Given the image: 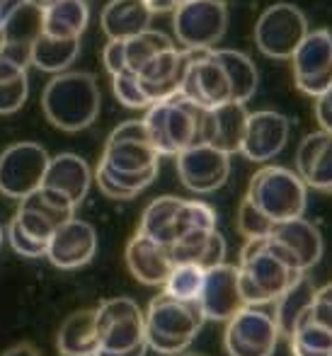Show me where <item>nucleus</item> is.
Instances as JSON below:
<instances>
[{"label": "nucleus", "instance_id": "obj_1", "mask_svg": "<svg viewBox=\"0 0 332 356\" xmlns=\"http://www.w3.org/2000/svg\"><path fill=\"white\" fill-rule=\"evenodd\" d=\"M158 163L160 153L150 143L143 119H132L109 134L95 168V182L104 197L129 202L153 184Z\"/></svg>", "mask_w": 332, "mask_h": 356}, {"label": "nucleus", "instance_id": "obj_2", "mask_svg": "<svg viewBox=\"0 0 332 356\" xmlns=\"http://www.w3.org/2000/svg\"><path fill=\"white\" fill-rule=\"evenodd\" d=\"M102 95L93 73L66 71L52 75L42 92V109L49 124L66 134L88 129L97 119Z\"/></svg>", "mask_w": 332, "mask_h": 356}, {"label": "nucleus", "instance_id": "obj_3", "mask_svg": "<svg viewBox=\"0 0 332 356\" xmlns=\"http://www.w3.org/2000/svg\"><path fill=\"white\" fill-rule=\"evenodd\" d=\"M240 291L248 308H260L267 303H276L286 291L299 282L303 274L286 267L274 252H271L267 238L245 240L240 250Z\"/></svg>", "mask_w": 332, "mask_h": 356}, {"label": "nucleus", "instance_id": "obj_4", "mask_svg": "<svg viewBox=\"0 0 332 356\" xmlns=\"http://www.w3.org/2000/svg\"><path fill=\"white\" fill-rule=\"evenodd\" d=\"M199 303H184L168 293L155 296L145 310V342L148 349L163 356H175L189 349L204 325Z\"/></svg>", "mask_w": 332, "mask_h": 356}, {"label": "nucleus", "instance_id": "obj_5", "mask_svg": "<svg viewBox=\"0 0 332 356\" xmlns=\"http://www.w3.org/2000/svg\"><path fill=\"white\" fill-rule=\"evenodd\" d=\"M245 199L276 225L303 218L306 204H308V187L294 170H286L281 165H267L253 175Z\"/></svg>", "mask_w": 332, "mask_h": 356}, {"label": "nucleus", "instance_id": "obj_6", "mask_svg": "<svg viewBox=\"0 0 332 356\" xmlns=\"http://www.w3.org/2000/svg\"><path fill=\"white\" fill-rule=\"evenodd\" d=\"M201 117H204V109L177 95L145 109L143 124L155 150L160 155L177 158L180 153L199 143Z\"/></svg>", "mask_w": 332, "mask_h": 356}, {"label": "nucleus", "instance_id": "obj_7", "mask_svg": "<svg viewBox=\"0 0 332 356\" xmlns=\"http://www.w3.org/2000/svg\"><path fill=\"white\" fill-rule=\"evenodd\" d=\"M308 32V17L299 5L274 3L255 22V47L264 56L284 61V58H294Z\"/></svg>", "mask_w": 332, "mask_h": 356}, {"label": "nucleus", "instance_id": "obj_8", "mask_svg": "<svg viewBox=\"0 0 332 356\" xmlns=\"http://www.w3.org/2000/svg\"><path fill=\"white\" fill-rule=\"evenodd\" d=\"M228 29L223 0H189L173 13V32L184 51H211Z\"/></svg>", "mask_w": 332, "mask_h": 356}, {"label": "nucleus", "instance_id": "obj_9", "mask_svg": "<svg viewBox=\"0 0 332 356\" xmlns=\"http://www.w3.org/2000/svg\"><path fill=\"white\" fill-rule=\"evenodd\" d=\"M47 148L34 141L13 143L0 153V194L8 199H27L37 189H42L49 170Z\"/></svg>", "mask_w": 332, "mask_h": 356}, {"label": "nucleus", "instance_id": "obj_10", "mask_svg": "<svg viewBox=\"0 0 332 356\" xmlns=\"http://www.w3.org/2000/svg\"><path fill=\"white\" fill-rule=\"evenodd\" d=\"M97 334L102 352H134L148 347L145 315L132 298H109L97 305Z\"/></svg>", "mask_w": 332, "mask_h": 356}, {"label": "nucleus", "instance_id": "obj_11", "mask_svg": "<svg viewBox=\"0 0 332 356\" xmlns=\"http://www.w3.org/2000/svg\"><path fill=\"white\" fill-rule=\"evenodd\" d=\"M267 243L286 267L299 274H308V269H313L323 257V235L306 218L276 223Z\"/></svg>", "mask_w": 332, "mask_h": 356}, {"label": "nucleus", "instance_id": "obj_12", "mask_svg": "<svg viewBox=\"0 0 332 356\" xmlns=\"http://www.w3.org/2000/svg\"><path fill=\"white\" fill-rule=\"evenodd\" d=\"M279 337L274 315L262 308H245L226 325L223 347L228 356H271Z\"/></svg>", "mask_w": 332, "mask_h": 356}, {"label": "nucleus", "instance_id": "obj_13", "mask_svg": "<svg viewBox=\"0 0 332 356\" xmlns=\"http://www.w3.org/2000/svg\"><path fill=\"white\" fill-rule=\"evenodd\" d=\"M294 83L303 95L318 99L332 88V32L310 29L291 58Z\"/></svg>", "mask_w": 332, "mask_h": 356}, {"label": "nucleus", "instance_id": "obj_14", "mask_svg": "<svg viewBox=\"0 0 332 356\" xmlns=\"http://www.w3.org/2000/svg\"><path fill=\"white\" fill-rule=\"evenodd\" d=\"M184 99L201 109H214L226 102H233V88L223 66L211 51H189V66L180 90Z\"/></svg>", "mask_w": 332, "mask_h": 356}, {"label": "nucleus", "instance_id": "obj_15", "mask_svg": "<svg viewBox=\"0 0 332 356\" xmlns=\"http://www.w3.org/2000/svg\"><path fill=\"white\" fill-rule=\"evenodd\" d=\"M70 218H75V207L66 197L42 187L27 199H22L15 213L17 225L34 240L49 243L61 225H66Z\"/></svg>", "mask_w": 332, "mask_h": 356}, {"label": "nucleus", "instance_id": "obj_16", "mask_svg": "<svg viewBox=\"0 0 332 356\" xmlns=\"http://www.w3.org/2000/svg\"><path fill=\"white\" fill-rule=\"evenodd\" d=\"M177 175L189 192L211 194L228 182L230 155L216 150L214 145L197 143L177 155Z\"/></svg>", "mask_w": 332, "mask_h": 356}, {"label": "nucleus", "instance_id": "obj_17", "mask_svg": "<svg viewBox=\"0 0 332 356\" xmlns=\"http://www.w3.org/2000/svg\"><path fill=\"white\" fill-rule=\"evenodd\" d=\"M199 308L206 320L230 323L240 310H245V298L240 291V274L233 264H221L209 269L204 277V289L199 296Z\"/></svg>", "mask_w": 332, "mask_h": 356}, {"label": "nucleus", "instance_id": "obj_18", "mask_svg": "<svg viewBox=\"0 0 332 356\" xmlns=\"http://www.w3.org/2000/svg\"><path fill=\"white\" fill-rule=\"evenodd\" d=\"M289 131L291 124L281 112H271V109L250 112L240 153L253 163H267L286 148Z\"/></svg>", "mask_w": 332, "mask_h": 356}, {"label": "nucleus", "instance_id": "obj_19", "mask_svg": "<svg viewBox=\"0 0 332 356\" xmlns=\"http://www.w3.org/2000/svg\"><path fill=\"white\" fill-rule=\"evenodd\" d=\"M189 66V51L184 49H165V51L155 54L139 73L141 88H143L145 97L150 104L163 102V99L177 97L182 90V80Z\"/></svg>", "mask_w": 332, "mask_h": 356}, {"label": "nucleus", "instance_id": "obj_20", "mask_svg": "<svg viewBox=\"0 0 332 356\" xmlns=\"http://www.w3.org/2000/svg\"><path fill=\"white\" fill-rule=\"evenodd\" d=\"M97 252V233L83 218H70L49 240L47 259L58 269H80Z\"/></svg>", "mask_w": 332, "mask_h": 356}, {"label": "nucleus", "instance_id": "obj_21", "mask_svg": "<svg viewBox=\"0 0 332 356\" xmlns=\"http://www.w3.org/2000/svg\"><path fill=\"white\" fill-rule=\"evenodd\" d=\"M248 119L250 112L240 102H226L221 107L204 109L199 143L214 145L216 150H221L226 155L240 153Z\"/></svg>", "mask_w": 332, "mask_h": 356}, {"label": "nucleus", "instance_id": "obj_22", "mask_svg": "<svg viewBox=\"0 0 332 356\" xmlns=\"http://www.w3.org/2000/svg\"><path fill=\"white\" fill-rule=\"evenodd\" d=\"M175 42L165 32L158 29H148V32L139 34L127 42H107L102 49V63L107 68L109 78L122 71H134L139 73L155 54L173 49Z\"/></svg>", "mask_w": 332, "mask_h": 356}, {"label": "nucleus", "instance_id": "obj_23", "mask_svg": "<svg viewBox=\"0 0 332 356\" xmlns=\"http://www.w3.org/2000/svg\"><path fill=\"white\" fill-rule=\"evenodd\" d=\"M127 267L136 282L145 286H165L170 272L175 269L173 252L165 245L136 233L127 245Z\"/></svg>", "mask_w": 332, "mask_h": 356}, {"label": "nucleus", "instance_id": "obj_24", "mask_svg": "<svg viewBox=\"0 0 332 356\" xmlns=\"http://www.w3.org/2000/svg\"><path fill=\"white\" fill-rule=\"evenodd\" d=\"M296 175L306 187L332 194V134L313 131L299 143Z\"/></svg>", "mask_w": 332, "mask_h": 356}, {"label": "nucleus", "instance_id": "obj_25", "mask_svg": "<svg viewBox=\"0 0 332 356\" xmlns=\"http://www.w3.org/2000/svg\"><path fill=\"white\" fill-rule=\"evenodd\" d=\"M90 184H93V170H90L88 160H83L75 153H58L49 163L42 187L66 197L78 209L80 202L88 197Z\"/></svg>", "mask_w": 332, "mask_h": 356}, {"label": "nucleus", "instance_id": "obj_26", "mask_svg": "<svg viewBox=\"0 0 332 356\" xmlns=\"http://www.w3.org/2000/svg\"><path fill=\"white\" fill-rule=\"evenodd\" d=\"M153 13L143 0H109L100 15V27L107 42H127L148 32Z\"/></svg>", "mask_w": 332, "mask_h": 356}, {"label": "nucleus", "instance_id": "obj_27", "mask_svg": "<svg viewBox=\"0 0 332 356\" xmlns=\"http://www.w3.org/2000/svg\"><path fill=\"white\" fill-rule=\"evenodd\" d=\"M56 349L63 356H95L100 352L97 334V310H75L63 320L56 334Z\"/></svg>", "mask_w": 332, "mask_h": 356}, {"label": "nucleus", "instance_id": "obj_28", "mask_svg": "<svg viewBox=\"0 0 332 356\" xmlns=\"http://www.w3.org/2000/svg\"><path fill=\"white\" fill-rule=\"evenodd\" d=\"M88 22L90 8L85 0H54L42 5V32L54 39H80Z\"/></svg>", "mask_w": 332, "mask_h": 356}, {"label": "nucleus", "instance_id": "obj_29", "mask_svg": "<svg viewBox=\"0 0 332 356\" xmlns=\"http://www.w3.org/2000/svg\"><path fill=\"white\" fill-rule=\"evenodd\" d=\"M184 199L180 197H158L145 207L143 216H141L139 233L145 238L155 240V243L170 245L177 240V213Z\"/></svg>", "mask_w": 332, "mask_h": 356}, {"label": "nucleus", "instance_id": "obj_30", "mask_svg": "<svg viewBox=\"0 0 332 356\" xmlns=\"http://www.w3.org/2000/svg\"><path fill=\"white\" fill-rule=\"evenodd\" d=\"M80 51V39H54L39 32L29 49V63L44 73H66Z\"/></svg>", "mask_w": 332, "mask_h": 356}, {"label": "nucleus", "instance_id": "obj_31", "mask_svg": "<svg viewBox=\"0 0 332 356\" xmlns=\"http://www.w3.org/2000/svg\"><path fill=\"white\" fill-rule=\"evenodd\" d=\"M214 56L219 58V63L223 66V71L230 80L233 102L245 104L258 92V85H260V73L255 61L248 54L235 51V49H214Z\"/></svg>", "mask_w": 332, "mask_h": 356}, {"label": "nucleus", "instance_id": "obj_32", "mask_svg": "<svg viewBox=\"0 0 332 356\" xmlns=\"http://www.w3.org/2000/svg\"><path fill=\"white\" fill-rule=\"evenodd\" d=\"M315 291H318V289H315L313 279H310L308 274H303L299 282H296L284 296H281L279 300H276L274 313H271V315H274L276 327H279L281 334H286V337H289L291 330H294V325L301 320V315L308 313L310 305H313Z\"/></svg>", "mask_w": 332, "mask_h": 356}, {"label": "nucleus", "instance_id": "obj_33", "mask_svg": "<svg viewBox=\"0 0 332 356\" xmlns=\"http://www.w3.org/2000/svg\"><path fill=\"white\" fill-rule=\"evenodd\" d=\"M289 347L294 356H332V330L315 323L308 310L291 330Z\"/></svg>", "mask_w": 332, "mask_h": 356}, {"label": "nucleus", "instance_id": "obj_34", "mask_svg": "<svg viewBox=\"0 0 332 356\" xmlns=\"http://www.w3.org/2000/svg\"><path fill=\"white\" fill-rule=\"evenodd\" d=\"M204 277L206 272L197 267V264H175L168 282H165L163 293L173 296L177 300H184V303H199L201 289H204Z\"/></svg>", "mask_w": 332, "mask_h": 356}, {"label": "nucleus", "instance_id": "obj_35", "mask_svg": "<svg viewBox=\"0 0 332 356\" xmlns=\"http://www.w3.org/2000/svg\"><path fill=\"white\" fill-rule=\"evenodd\" d=\"M194 230H216V211L204 202H192L184 199L177 213V238L184 233H194Z\"/></svg>", "mask_w": 332, "mask_h": 356}, {"label": "nucleus", "instance_id": "obj_36", "mask_svg": "<svg viewBox=\"0 0 332 356\" xmlns=\"http://www.w3.org/2000/svg\"><path fill=\"white\" fill-rule=\"evenodd\" d=\"M112 90L114 97L129 109H148L153 107L150 99L145 97L143 88H141V80L134 71H122L117 75H112Z\"/></svg>", "mask_w": 332, "mask_h": 356}, {"label": "nucleus", "instance_id": "obj_37", "mask_svg": "<svg viewBox=\"0 0 332 356\" xmlns=\"http://www.w3.org/2000/svg\"><path fill=\"white\" fill-rule=\"evenodd\" d=\"M271 228H274V223H271L269 218H264V216L260 213L258 209L248 202V199H243V202H240V207H238V230L245 235V240L269 238Z\"/></svg>", "mask_w": 332, "mask_h": 356}, {"label": "nucleus", "instance_id": "obj_38", "mask_svg": "<svg viewBox=\"0 0 332 356\" xmlns=\"http://www.w3.org/2000/svg\"><path fill=\"white\" fill-rule=\"evenodd\" d=\"M8 240L13 245V250L22 257H47V250H49V243H42V240H34L32 235H27L22 228L17 225V220H10L8 225Z\"/></svg>", "mask_w": 332, "mask_h": 356}, {"label": "nucleus", "instance_id": "obj_39", "mask_svg": "<svg viewBox=\"0 0 332 356\" xmlns=\"http://www.w3.org/2000/svg\"><path fill=\"white\" fill-rule=\"evenodd\" d=\"M29 95V75L19 80H13V83L0 85V114H15L24 107Z\"/></svg>", "mask_w": 332, "mask_h": 356}, {"label": "nucleus", "instance_id": "obj_40", "mask_svg": "<svg viewBox=\"0 0 332 356\" xmlns=\"http://www.w3.org/2000/svg\"><path fill=\"white\" fill-rule=\"evenodd\" d=\"M221 264H226V240L219 230H214L209 243H206L204 252H201L197 267H201L204 272H209V269H216V267H221Z\"/></svg>", "mask_w": 332, "mask_h": 356}, {"label": "nucleus", "instance_id": "obj_41", "mask_svg": "<svg viewBox=\"0 0 332 356\" xmlns=\"http://www.w3.org/2000/svg\"><path fill=\"white\" fill-rule=\"evenodd\" d=\"M310 318L318 325L332 330V284L315 291L313 305H310Z\"/></svg>", "mask_w": 332, "mask_h": 356}, {"label": "nucleus", "instance_id": "obj_42", "mask_svg": "<svg viewBox=\"0 0 332 356\" xmlns=\"http://www.w3.org/2000/svg\"><path fill=\"white\" fill-rule=\"evenodd\" d=\"M315 119L320 124V131L332 134V88L315 99Z\"/></svg>", "mask_w": 332, "mask_h": 356}, {"label": "nucleus", "instance_id": "obj_43", "mask_svg": "<svg viewBox=\"0 0 332 356\" xmlns=\"http://www.w3.org/2000/svg\"><path fill=\"white\" fill-rule=\"evenodd\" d=\"M24 75H27V66H22V63L13 61V58L0 54V85L13 83V80L24 78Z\"/></svg>", "mask_w": 332, "mask_h": 356}, {"label": "nucleus", "instance_id": "obj_44", "mask_svg": "<svg viewBox=\"0 0 332 356\" xmlns=\"http://www.w3.org/2000/svg\"><path fill=\"white\" fill-rule=\"evenodd\" d=\"M148 5V10L153 15H165V13H175L180 5L189 3V0H143Z\"/></svg>", "mask_w": 332, "mask_h": 356}, {"label": "nucleus", "instance_id": "obj_45", "mask_svg": "<svg viewBox=\"0 0 332 356\" xmlns=\"http://www.w3.org/2000/svg\"><path fill=\"white\" fill-rule=\"evenodd\" d=\"M3 356H39V352L32 347V344L22 342V344H17V347L8 349V352H5Z\"/></svg>", "mask_w": 332, "mask_h": 356}, {"label": "nucleus", "instance_id": "obj_46", "mask_svg": "<svg viewBox=\"0 0 332 356\" xmlns=\"http://www.w3.org/2000/svg\"><path fill=\"white\" fill-rule=\"evenodd\" d=\"M148 354V347H139V349H134V352H119V354H112V352H102L100 349L95 356H145Z\"/></svg>", "mask_w": 332, "mask_h": 356}, {"label": "nucleus", "instance_id": "obj_47", "mask_svg": "<svg viewBox=\"0 0 332 356\" xmlns=\"http://www.w3.org/2000/svg\"><path fill=\"white\" fill-rule=\"evenodd\" d=\"M175 356H204V354H194V352H182V354H175Z\"/></svg>", "mask_w": 332, "mask_h": 356}, {"label": "nucleus", "instance_id": "obj_48", "mask_svg": "<svg viewBox=\"0 0 332 356\" xmlns=\"http://www.w3.org/2000/svg\"><path fill=\"white\" fill-rule=\"evenodd\" d=\"M0 243H3V228H0Z\"/></svg>", "mask_w": 332, "mask_h": 356}]
</instances>
